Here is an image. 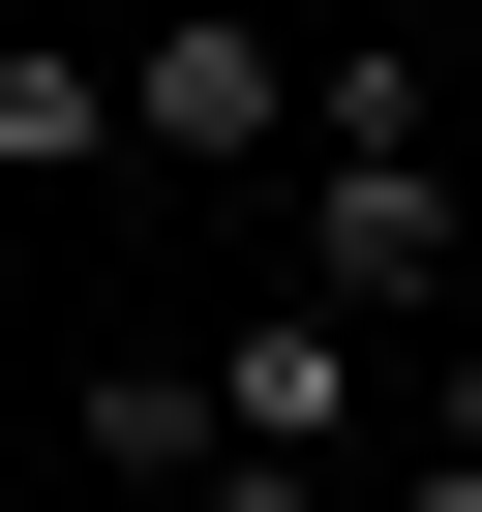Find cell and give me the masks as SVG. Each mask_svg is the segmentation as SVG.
<instances>
[{"mask_svg": "<svg viewBox=\"0 0 482 512\" xmlns=\"http://www.w3.org/2000/svg\"><path fill=\"white\" fill-rule=\"evenodd\" d=\"M272 302H332V332H362V302H452V332H482L452 151H302V181H272Z\"/></svg>", "mask_w": 482, "mask_h": 512, "instance_id": "7a4b0ae2", "label": "cell"}, {"mask_svg": "<svg viewBox=\"0 0 482 512\" xmlns=\"http://www.w3.org/2000/svg\"><path fill=\"white\" fill-rule=\"evenodd\" d=\"M422 452H482V332H422Z\"/></svg>", "mask_w": 482, "mask_h": 512, "instance_id": "5b68a950", "label": "cell"}, {"mask_svg": "<svg viewBox=\"0 0 482 512\" xmlns=\"http://www.w3.org/2000/svg\"><path fill=\"white\" fill-rule=\"evenodd\" d=\"M302 31H272V0H151V31H121V151L151 181H302Z\"/></svg>", "mask_w": 482, "mask_h": 512, "instance_id": "6da1fadb", "label": "cell"}, {"mask_svg": "<svg viewBox=\"0 0 482 512\" xmlns=\"http://www.w3.org/2000/svg\"><path fill=\"white\" fill-rule=\"evenodd\" d=\"M362 512H482V452H392V482H362Z\"/></svg>", "mask_w": 482, "mask_h": 512, "instance_id": "8992f818", "label": "cell"}, {"mask_svg": "<svg viewBox=\"0 0 482 512\" xmlns=\"http://www.w3.org/2000/svg\"><path fill=\"white\" fill-rule=\"evenodd\" d=\"M91 482H151V512H211V482H241V422H211V332H121V362H91Z\"/></svg>", "mask_w": 482, "mask_h": 512, "instance_id": "3957f363", "label": "cell"}, {"mask_svg": "<svg viewBox=\"0 0 482 512\" xmlns=\"http://www.w3.org/2000/svg\"><path fill=\"white\" fill-rule=\"evenodd\" d=\"M452 211H482V61H452Z\"/></svg>", "mask_w": 482, "mask_h": 512, "instance_id": "52a82bcc", "label": "cell"}, {"mask_svg": "<svg viewBox=\"0 0 482 512\" xmlns=\"http://www.w3.org/2000/svg\"><path fill=\"white\" fill-rule=\"evenodd\" d=\"M0 181H121V61H61V31H0Z\"/></svg>", "mask_w": 482, "mask_h": 512, "instance_id": "277c9868", "label": "cell"}]
</instances>
